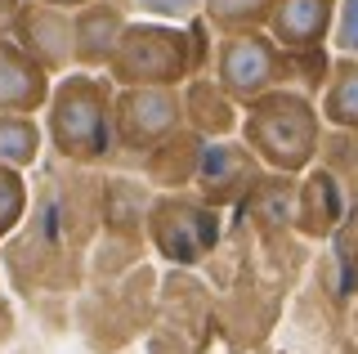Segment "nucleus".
I'll return each mask as SVG.
<instances>
[{
	"label": "nucleus",
	"mask_w": 358,
	"mask_h": 354,
	"mask_svg": "<svg viewBox=\"0 0 358 354\" xmlns=\"http://www.w3.org/2000/svg\"><path fill=\"white\" fill-rule=\"evenodd\" d=\"M255 139H260V148L268 153V157L282 162V166L305 162V153L313 143L309 108L296 104V99H278V104L260 108V117H255Z\"/></svg>",
	"instance_id": "obj_1"
},
{
	"label": "nucleus",
	"mask_w": 358,
	"mask_h": 354,
	"mask_svg": "<svg viewBox=\"0 0 358 354\" xmlns=\"http://www.w3.org/2000/svg\"><path fill=\"white\" fill-rule=\"evenodd\" d=\"M130 45H126V59H121V68L126 76L134 81H171L175 68H184V45L175 36V31H130Z\"/></svg>",
	"instance_id": "obj_2"
},
{
	"label": "nucleus",
	"mask_w": 358,
	"mask_h": 354,
	"mask_svg": "<svg viewBox=\"0 0 358 354\" xmlns=\"http://www.w3.org/2000/svg\"><path fill=\"white\" fill-rule=\"evenodd\" d=\"M59 143L63 153H81V157H94L103 148V113H99L94 94L85 90H67L63 104H59Z\"/></svg>",
	"instance_id": "obj_3"
},
{
	"label": "nucleus",
	"mask_w": 358,
	"mask_h": 354,
	"mask_svg": "<svg viewBox=\"0 0 358 354\" xmlns=\"http://www.w3.org/2000/svg\"><path fill=\"white\" fill-rule=\"evenodd\" d=\"M336 0H273V31L287 45H313L327 31Z\"/></svg>",
	"instance_id": "obj_4"
},
{
	"label": "nucleus",
	"mask_w": 358,
	"mask_h": 354,
	"mask_svg": "<svg viewBox=\"0 0 358 354\" xmlns=\"http://www.w3.org/2000/svg\"><path fill=\"white\" fill-rule=\"evenodd\" d=\"M268 72H273V59H268V50L255 36H242L224 50V81H229L233 90H242V94L260 90L268 81Z\"/></svg>",
	"instance_id": "obj_5"
},
{
	"label": "nucleus",
	"mask_w": 358,
	"mask_h": 354,
	"mask_svg": "<svg viewBox=\"0 0 358 354\" xmlns=\"http://www.w3.org/2000/svg\"><path fill=\"white\" fill-rule=\"evenodd\" d=\"M41 99V72H31L14 50H0V108H31Z\"/></svg>",
	"instance_id": "obj_6"
},
{
	"label": "nucleus",
	"mask_w": 358,
	"mask_h": 354,
	"mask_svg": "<svg viewBox=\"0 0 358 354\" xmlns=\"http://www.w3.org/2000/svg\"><path fill=\"white\" fill-rule=\"evenodd\" d=\"M31 148H36V135H31L27 121L0 117V153H9V157H31Z\"/></svg>",
	"instance_id": "obj_7"
},
{
	"label": "nucleus",
	"mask_w": 358,
	"mask_h": 354,
	"mask_svg": "<svg viewBox=\"0 0 358 354\" xmlns=\"http://www.w3.org/2000/svg\"><path fill=\"white\" fill-rule=\"evenodd\" d=\"M327 113L336 121H354V126H358V72H345V81L331 90Z\"/></svg>",
	"instance_id": "obj_8"
},
{
	"label": "nucleus",
	"mask_w": 358,
	"mask_h": 354,
	"mask_svg": "<svg viewBox=\"0 0 358 354\" xmlns=\"http://www.w3.org/2000/svg\"><path fill=\"white\" fill-rule=\"evenodd\" d=\"M268 5H273V0H210V14H215L220 23H251Z\"/></svg>",
	"instance_id": "obj_9"
},
{
	"label": "nucleus",
	"mask_w": 358,
	"mask_h": 354,
	"mask_svg": "<svg viewBox=\"0 0 358 354\" xmlns=\"http://www.w3.org/2000/svg\"><path fill=\"white\" fill-rule=\"evenodd\" d=\"M341 45L358 50V0H345V9H341Z\"/></svg>",
	"instance_id": "obj_10"
},
{
	"label": "nucleus",
	"mask_w": 358,
	"mask_h": 354,
	"mask_svg": "<svg viewBox=\"0 0 358 354\" xmlns=\"http://www.w3.org/2000/svg\"><path fill=\"white\" fill-rule=\"evenodd\" d=\"M139 9H148V14H166V18H179L188 14V9L197 5V0H134Z\"/></svg>",
	"instance_id": "obj_11"
},
{
	"label": "nucleus",
	"mask_w": 358,
	"mask_h": 354,
	"mask_svg": "<svg viewBox=\"0 0 358 354\" xmlns=\"http://www.w3.org/2000/svg\"><path fill=\"white\" fill-rule=\"evenodd\" d=\"M50 5H81V0H50Z\"/></svg>",
	"instance_id": "obj_12"
}]
</instances>
